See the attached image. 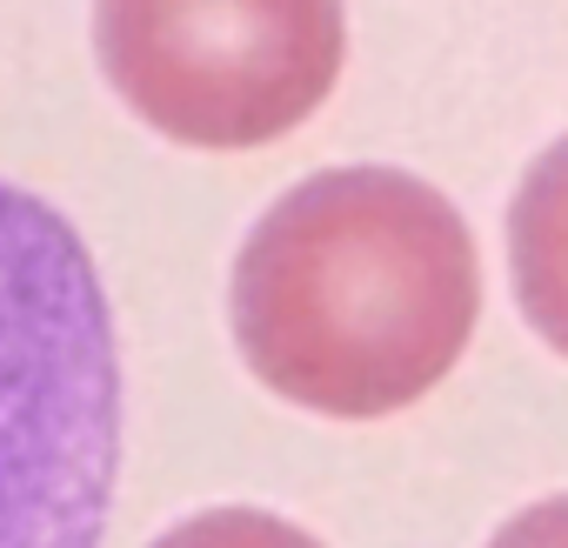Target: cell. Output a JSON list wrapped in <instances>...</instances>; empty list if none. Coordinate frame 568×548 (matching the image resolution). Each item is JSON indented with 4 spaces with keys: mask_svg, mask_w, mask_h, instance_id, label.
<instances>
[{
    "mask_svg": "<svg viewBox=\"0 0 568 548\" xmlns=\"http://www.w3.org/2000/svg\"><path fill=\"white\" fill-rule=\"evenodd\" d=\"M481 267L455 201L402 168H322L241 241L227 322L241 362L295 408L375 422L422 402L468 348Z\"/></svg>",
    "mask_w": 568,
    "mask_h": 548,
    "instance_id": "cell-1",
    "label": "cell"
},
{
    "mask_svg": "<svg viewBox=\"0 0 568 548\" xmlns=\"http://www.w3.org/2000/svg\"><path fill=\"white\" fill-rule=\"evenodd\" d=\"M121 348L81 227L0 174V548H101Z\"/></svg>",
    "mask_w": 568,
    "mask_h": 548,
    "instance_id": "cell-2",
    "label": "cell"
},
{
    "mask_svg": "<svg viewBox=\"0 0 568 548\" xmlns=\"http://www.w3.org/2000/svg\"><path fill=\"white\" fill-rule=\"evenodd\" d=\"M94 54L168 141L261 148L328 101L348 21L328 0H108Z\"/></svg>",
    "mask_w": 568,
    "mask_h": 548,
    "instance_id": "cell-3",
    "label": "cell"
},
{
    "mask_svg": "<svg viewBox=\"0 0 568 548\" xmlns=\"http://www.w3.org/2000/svg\"><path fill=\"white\" fill-rule=\"evenodd\" d=\"M508 267H515V302L535 322V335L555 355H568V134L541 148V161L515 187Z\"/></svg>",
    "mask_w": 568,
    "mask_h": 548,
    "instance_id": "cell-4",
    "label": "cell"
},
{
    "mask_svg": "<svg viewBox=\"0 0 568 548\" xmlns=\"http://www.w3.org/2000/svg\"><path fill=\"white\" fill-rule=\"evenodd\" d=\"M148 548H322V541L267 508H201V515L161 528Z\"/></svg>",
    "mask_w": 568,
    "mask_h": 548,
    "instance_id": "cell-5",
    "label": "cell"
},
{
    "mask_svg": "<svg viewBox=\"0 0 568 548\" xmlns=\"http://www.w3.org/2000/svg\"><path fill=\"white\" fill-rule=\"evenodd\" d=\"M488 548H568V495L521 508L515 521H501V528H495V541H488Z\"/></svg>",
    "mask_w": 568,
    "mask_h": 548,
    "instance_id": "cell-6",
    "label": "cell"
}]
</instances>
